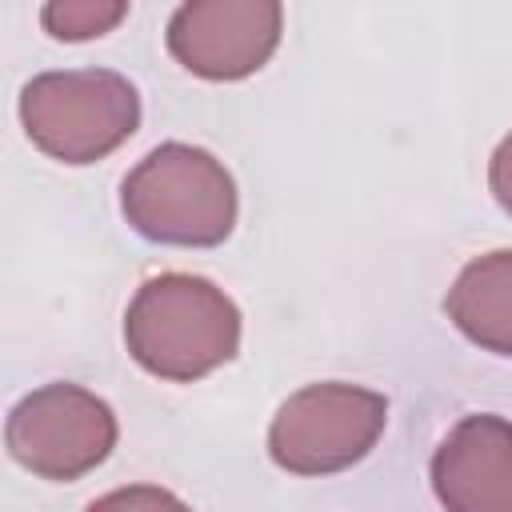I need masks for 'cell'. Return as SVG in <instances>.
Returning a JSON list of instances; mask_svg holds the SVG:
<instances>
[{
	"label": "cell",
	"instance_id": "11",
	"mask_svg": "<svg viewBox=\"0 0 512 512\" xmlns=\"http://www.w3.org/2000/svg\"><path fill=\"white\" fill-rule=\"evenodd\" d=\"M488 184H492V196L496 204L512 216V132L500 140V148L492 152V164H488Z\"/></svg>",
	"mask_w": 512,
	"mask_h": 512
},
{
	"label": "cell",
	"instance_id": "6",
	"mask_svg": "<svg viewBox=\"0 0 512 512\" xmlns=\"http://www.w3.org/2000/svg\"><path fill=\"white\" fill-rule=\"evenodd\" d=\"M284 32L276 0H192L168 20V52L200 80H244L268 64Z\"/></svg>",
	"mask_w": 512,
	"mask_h": 512
},
{
	"label": "cell",
	"instance_id": "10",
	"mask_svg": "<svg viewBox=\"0 0 512 512\" xmlns=\"http://www.w3.org/2000/svg\"><path fill=\"white\" fill-rule=\"evenodd\" d=\"M84 512H192L176 492L156 488V484H128L116 488L100 500H92Z\"/></svg>",
	"mask_w": 512,
	"mask_h": 512
},
{
	"label": "cell",
	"instance_id": "3",
	"mask_svg": "<svg viewBox=\"0 0 512 512\" xmlns=\"http://www.w3.org/2000/svg\"><path fill=\"white\" fill-rule=\"evenodd\" d=\"M28 140L60 164H96L140 128V92L108 68L40 72L20 92Z\"/></svg>",
	"mask_w": 512,
	"mask_h": 512
},
{
	"label": "cell",
	"instance_id": "8",
	"mask_svg": "<svg viewBox=\"0 0 512 512\" xmlns=\"http://www.w3.org/2000/svg\"><path fill=\"white\" fill-rule=\"evenodd\" d=\"M444 312L484 352L512 356V248L464 264L444 296Z\"/></svg>",
	"mask_w": 512,
	"mask_h": 512
},
{
	"label": "cell",
	"instance_id": "9",
	"mask_svg": "<svg viewBox=\"0 0 512 512\" xmlns=\"http://www.w3.org/2000/svg\"><path fill=\"white\" fill-rule=\"evenodd\" d=\"M124 16H128L124 0H52L40 8V24L56 40H72V44L112 32Z\"/></svg>",
	"mask_w": 512,
	"mask_h": 512
},
{
	"label": "cell",
	"instance_id": "7",
	"mask_svg": "<svg viewBox=\"0 0 512 512\" xmlns=\"http://www.w3.org/2000/svg\"><path fill=\"white\" fill-rule=\"evenodd\" d=\"M432 488L444 512H512V420L464 416L432 456Z\"/></svg>",
	"mask_w": 512,
	"mask_h": 512
},
{
	"label": "cell",
	"instance_id": "4",
	"mask_svg": "<svg viewBox=\"0 0 512 512\" xmlns=\"http://www.w3.org/2000/svg\"><path fill=\"white\" fill-rule=\"evenodd\" d=\"M388 424V400L360 384H308L292 392L268 428V456L292 476H328L360 464Z\"/></svg>",
	"mask_w": 512,
	"mask_h": 512
},
{
	"label": "cell",
	"instance_id": "1",
	"mask_svg": "<svg viewBox=\"0 0 512 512\" xmlns=\"http://www.w3.org/2000/svg\"><path fill=\"white\" fill-rule=\"evenodd\" d=\"M132 360L172 384H192L240 348V308L224 288L192 272H164L136 288L124 312Z\"/></svg>",
	"mask_w": 512,
	"mask_h": 512
},
{
	"label": "cell",
	"instance_id": "5",
	"mask_svg": "<svg viewBox=\"0 0 512 512\" xmlns=\"http://www.w3.org/2000/svg\"><path fill=\"white\" fill-rule=\"evenodd\" d=\"M116 412L80 384H44L28 392L4 424V444L20 468L40 480H80L116 448Z\"/></svg>",
	"mask_w": 512,
	"mask_h": 512
},
{
	"label": "cell",
	"instance_id": "2",
	"mask_svg": "<svg viewBox=\"0 0 512 512\" xmlns=\"http://www.w3.org/2000/svg\"><path fill=\"white\" fill-rule=\"evenodd\" d=\"M120 212L152 244L212 248L236 228V184L212 152L168 140L124 176Z\"/></svg>",
	"mask_w": 512,
	"mask_h": 512
}]
</instances>
